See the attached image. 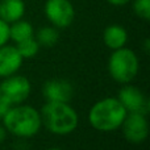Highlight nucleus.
<instances>
[{
    "instance_id": "nucleus-15",
    "label": "nucleus",
    "mask_w": 150,
    "mask_h": 150,
    "mask_svg": "<svg viewBox=\"0 0 150 150\" xmlns=\"http://www.w3.org/2000/svg\"><path fill=\"white\" fill-rule=\"evenodd\" d=\"M16 49L18 50L20 55L23 58H32L38 53L40 50V45L38 42L34 40V37H30L28 40H24V41L18 42Z\"/></svg>"
},
{
    "instance_id": "nucleus-17",
    "label": "nucleus",
    "mask_w": 150,
    "mask_h": 150,
    "mask_svg": "<svg viewBox=\"0 0 150 150\" xmlns=\"http://www.w3.org/2000/svg\"><path fill=\"white\" fill-rule=\"evenodd\" d=\"M9 40V24L0 18V47Z\"/></svg>"
},
{
    "instance_id": "nucleus-6",
    "label": "nucleus",
    "mask_w": 150,
    "mask_h": 150,
    "mask_svg": "<svg viewBox=\"0 0 150 150\" xmlns=\"http://www.w3.org/2000/svg\"><path fill=\"white\" fill-rule=\"evenodd\" d=\"M44 11L47 20L57 29L70 26L75 17L74 5L70 0H46Z\"/></svg>"
},
{
    "instance_id": "nucleus-7",
    "label": "nucleus",
    "mask_w": 150,
    "mask_h": 150,
    "mask_svg": "<svg viewBox=\"0 0 150 150\" xmlns=\"http://www.w3.org/2000/svg\"><path fill=\"white\" fill-rule=\"evenodd\" d=\"M119 101L122 104L128 113H141L148 115L150 109V103L146 95L134 86H125L119 91L117 96Z\"/></svg>"
},
{
    "instance_id": "nucleus-1",
    "label": "nucleus",
    "mask_w": 150,
    "mask_h": 150,
    "mask_svg": "<svg viewBox=\"0 0 150 150\" xmlns=\"http://www.w3.org/2000/svg\"><path fill=\"white\" fill-rule=\"evenodd\" d=\"M40 116L41 122L49 132L59 136L74 132L79 121L78 113L73 107L69 105V103L59 101H46L42 105Z\"/></svg>"
},
{
    "instance_id": "nucleus-18",
    "label": "nucleus",
    "mask_w": 150,
    "mask_h": 150,
    "mask_svg": "<svg viewBox=\"0 0 150 150\" xmlns=\"http://www.w3.org/2000/svg\"><path fill=\"white\" fill-rule=\"evenodd\" d=\"M11 107H12V105H11L8 101L3 100V99L0 98V119H3V117L7 115V112L9 111Z\"/></svg>"
},
{
    "instance_id": "nucleus-13",
    "label": "nucleus",
    "mask_w": 150,
    "mask_h": 150,
    "mask_svg": "<svg viewBox=\"0 0 150 150\" xmlns=\"http://www.w3.org/2000/svg\"><path fill=\"white\" fill-rule=\"evenodd\" d=\"M30 37H33V26L30 23L20 18L12 23V25H9V38L13 40L16 44L30 38Z\"/></svg>"
},
{
    "instance_id": "nucleus-11",
    "label": "nucleus",
    "mask_w": 150,
    "mask_h": 150,
    "mask_svg": "<svg viewBox=\"0 0 150 150\" xmlns=\"http://www.w3.org/2000/svg\"><path fill=\"white\" fill-rule=\"evenodd\" d=\"M25 13L24 0H1L0 1V18L5 23L12 24L23 18Z\"/></svg>"
},
{
    "instance_id": "nucleus-20",
    "label": "nucleus",
    "mask_w": 150,
    "mask_h": 150,
    "mask_svg": "<svg viewBox=\"0 0 150 150\" xmlns=\"http://www.w3.org/2000/svg\"><path fill=\"white\" fill-rule=\"evenodd\" d=\"M5 134H7V130H5V128L3 127V125H0V144H1L3 141L5 140Z\"/></svg>"
},
{
    "instance_id": "nucleus-8",
    "label": "nucleus",
    "mask_w": 150,
    "mask_h": 150,
    "mask_svg": "<svg viewBox=\"0 0 150 150\" xmlns=\"http://www.w3.org/2000/svg\"><path fill=\"white\" fill-rule=\"evenodd\" d=\"M122 133L128 142L141 144L148 138L149 124L145 115L141 113H129L125 116L121 124Z\"/></svg>"
},
{
    "instance_id": "nucleus-14",
    "label": "nucleus",
    "mask_w": 150,
    "mask_h": 150,
    "mask_svg": "<svg viewBox=\"0 0 150 150\" xmlns=\"http://www.w3.org/2000/svg\"><path fill=\"white\" fill-rule=\"evenodd\" d=\"M59 38V33L58 29L54 26H42L38 32H37V38L36 41L38 42L40 46L45 47H52L55 45Z\"/></svg>"
},
{
    "instance_id": "nucleus-2",
    "label": "nucleus",
    "mask_w": 150,
    "mask_h": 150,
    "mask_svg": "<svg viewBox=\"0 0 150 150\" xmlns=\"http://www.w3.org/2000/svg\"><path fill=\"white\" fill-rule=\"evenodd\" d=\"M128 112L117 98H105L96 101L90 109L88 121L100 132H112L121 127Z\"/></svg>"
},
{
    "instance_id": "nucleus-21",
    "label": "nucleus",
    "mask_w": 150,
    "mask_h": 150,
    "mask_svg": "<svg viewBox=\"0 0 150 150\" xmlns=\"http://www.w3.org/2000/svg\"><path fill=\"white\" fill-rule=\"evenodd\" d=\"M149 44H150V42H149V38H146V40H145V52H146V53H149Z\"/></svg>"
},
{
    "instance_id": "nucleus-4",
    "label": "nucleus",
    "mask_w": 150,
    "mask_h": 150,
    "mask_svg": "<svg viewBox=\"0 0 150 150\" xmlns=\"http://www.w3.org/2000/svg\"><path fill=\"white\" fill-rule=\"evenodd\" d=\"M138 58L134 52L127 47L113 50L108 61V71L119 83H129L138 73Z\"/></svg>"
},
{
    "instance_id": "nucleus-16",
    "label": "nucleus",
    "mask_w": 150,
    "mask_h": 150,
    "mask_svg": "<svg viewBox=\"0 0 150 150\" xmlns=\"http://www.w3.org/2000/svg\"><path fill=\"white\" fill-rule=\"evenodd\" d=\"M133 11L142 20L150 18V0H134Z\"/></svg>"
},
{
    "instance_id": "nucleus-10",
    "label": "nucleus",
    "mask_w": 150,
    "mask_h": 150,
    "mask_svg": "<svg viewBox=\"0 0 150 150\" xmlns=\"http://www.w3.org/2000/svg\"><path fill=\"white\" fill-rule=\"evenodd\" d=\"M23 59L16 46L3 45L0 47V76L7 78L17 73L23 65Z\"/></svg>"
},
{
    "instance_id": "nucleus-12",
    "label": "nucleus",
    "mask_w": 150,
    "mask_h": 150,
    "mask_svg": "<svg viewBox=\"0 0 150 150\" xmlns=\"http://www.w3.org/2000/svg\"><path fill=\"white\" fill-rule=\"evenodd\" d=\"M103 41L105 44V46L109 47V49H112V50L120 49V47H124L125 44H127L128 33L125 30V28H122L121 25L112 24V25L107 26L104 29Z\"/></svg>"
},
{
    "instance_id": "nucleus-5",
    "label": "nucleus",
    "mask_w": 150,
    "mask_h": 150,
    "mask_svg": "<svg viewBox=\"0 0 150 150\" xmlns=\"http://www.w3.org/2000/svg\"><path fill=\"white\" fill-rule=\"evenodd\" d=\"M30 93V82L25 76L11 75L0 83V98L11 105L21 104Z\"/></svg>"
},
{
    "instance_id": "nucleus-9",
    "label": "nucleus",
    "mask_w": 150,
    "mask_h": 150,
    "mask_svg": "<svg viewBox=\"0 0 150 150\" xmlns=\"http://www.w3.org/2000/svg\"><path fill=\"white\" fill-rule=\"evenodd\" d=\"M42 93L47 101L69 103L73 99L74 87L66 79H50L42 87Z\"/></svg>"
},
{
    "instance_id": "nucleus-3",
    "label": "nucleus",
    "mask_w": 150,
    "mask_h": 150,
    "mask_svg": "<svg viewBox=\"0 0 150 150\" xmlns=\"http://www.w3.org/2000/svg\"><path fill=\"white\" fill-rule=\"evenodd\" d=\"M5 130L11 132L17 137L29 138L38 133L41 128V116L37 109L30 105L11 107L9 111L3 117Z\"/></svg>"
},
{
    "instance_id": "nucleus-19",
    "label": "nucleus",
    "mask_w": 150,
    "mask_h": 150,
    "mask_svg": "<svg viewBox=\"0 0 150 150\" xmlns=\"http://www.w3.org/2000/svg\"><path fill=\"white\" fill-rule=\"evenodd\" d=\"M107 1L112 5H125L127 3H129L130 0H107Z\"/></svg>"
},
{
    "instance_id": "nucleus-22",
    "label": "nucleus",
    "mask_w": 150,
    "mask_h": 150,
    "mask_svg": "<svg viewBox=\"0 0 150 150\" xmlns=\"http://www.w3.org/2000/svg\"><path fill=\"white\" fill-rule=\"evenodd\" d=\"M49 150H62V149H59V148H52V149H49Z\"/></svg>"
}]
</instances>
